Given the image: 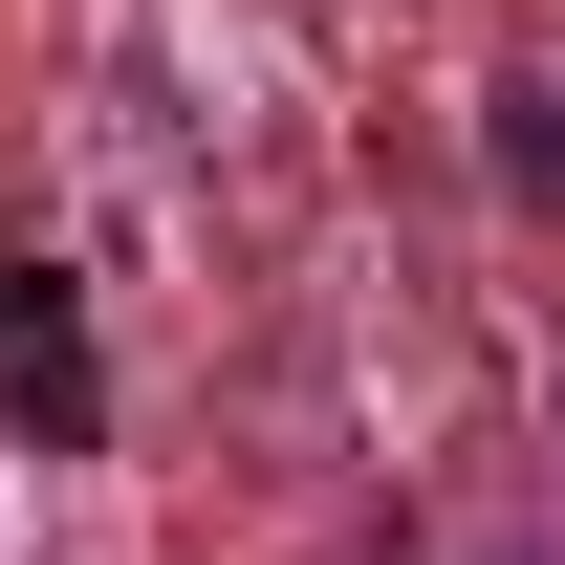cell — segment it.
Segmentation results:
<instances>
[{
	"instance_id": "7a4b0ae2",
	"label": "cell",
	"mask_w": 565,
	"mask_h": 565,
	"mask_svg": "<svg viewBox=\"0 0 565 565\" xmlns=\"http://www.w3.org/2000/svg\"><path fill=\"white\" fill-rule=\"evenodd\" d=\"M500 174H522V196H565V87H500Z\"/></svg>"
},
{
	"instance_id": "6da1fadb",
	"label": "cell",
	"mask_w": 565,
	"mask_h": 565,
	"mask_svg": "<svg viewBox=\"0 0 565 565\" xmlns=\"http://www.w3.org/2000/svg\"><path fill=\"white\" fill-rule=\"evenodd\" d=\"M0 414H22V435H87V327H66L44 262H0Z\"/></svg>"
}]
</instances>
